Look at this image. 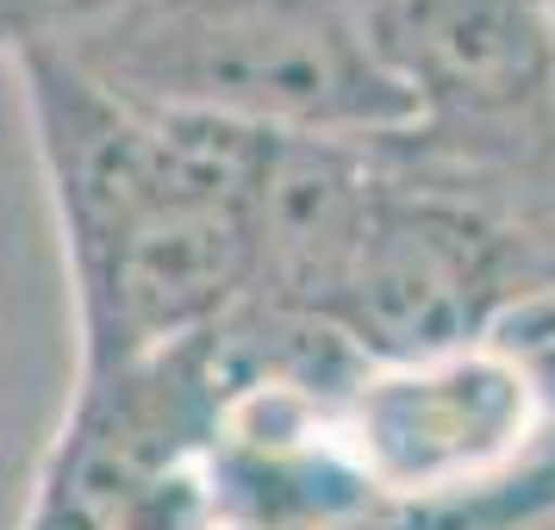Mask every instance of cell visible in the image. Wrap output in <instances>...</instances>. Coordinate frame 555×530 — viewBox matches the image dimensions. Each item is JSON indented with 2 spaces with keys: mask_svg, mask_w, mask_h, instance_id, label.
<instances>
[{
  "mask_svg": "<svg viewBox=\"0 0 555 530\" xmlns=\"http://www.w3.org/2000/svg\"><path fill=\"white\" fill-rule=\"evenodd\" d=\"M337 455L387 518H430L525 468L550 418L487 337L418 362H362L331 400Z\"/></svg>",
  "mask_w": 555,
  "mask_h": 530,
  "instance_id": "277c9868",
  "label": "cell"
},
{
  "mask_svg": "<svg viewBox=\"0 0 555 530\" xmlns=\"http://www.w3.org/2000/svg\"><path fill=\"white\" fill-rule=\"evenodd\" d=\"M206 425V337L151 369L76 380L20 530H219L201 475Z\"/></svg>",
  "mask_w": 555,
  "mask_h": 530,
  "instance_id": "5b68a950",
  "label": "cell"
},
{
  "mask_svg": "<svg viewBox=\"0 0 555 530\" xmlns=\"http://www.w3.org/2000/svg\"><path fill=\"white\" fill-rule=\"evenodd\" d=\"M63 7H69V0H0V51L20 56L26 44H38V38L56 26Z\"/></svg>",
  "mask_w": 555,
  "mask_h": 530,
  "instance_id": "9c48e42d",
  "label": "cell"
},
{
  "mask_svg": "<svg viewBox=\"0 0 555 530\" xmlns=\"http://www.w3.org/2000/svg\"><path fill=\"white\" fill-rule=\"evenodd\" d=\"M525 287V256L487 206L387 156V194L325 325L362 362H418L480 344Z\"/></svg>",
  "mask_w": 555,
  "mask_h": 530,
  "instance_id": "8992f818",
  "label": "cell"
},
{
  "mask_svg": "<svg viewBox=\"0 0 555 530\" xmlns=\"http://www.w3.org/2000/svg\"><path fill=\"white\" fill-rule=\"evenodd\" d=\"M487 344L530 380V393H537V405L555 430V275L512 294L505 312L493 319V331H487Z\"/></svg>",
  "mask_w": 555,
  "mask_h": 530,
  "instance_id": "ba28073f",
  "label": "cell"
},
{
  "mask_svg": "<svg viewBox=\"0 0 555 530\" xmlns=\"http://www.w3.org/2000/svg\"><path fill=\"white\" fill-rule=\"evenodd\" d=\"M38 169L76 300V380H113L201 344L250 294V131L113 94L51 44H26Z\"/></svg>",
  "mask_w": 555,
  "mask_h": 530,
  "instance_id": "6da1fadb",
  "label": "cell"
},
{
  "mask_svg": "<svg viewBox=\"0 0 555 530\" xmlns=\"http://www.w3.org/2000/svg\"><path fill=\"white\" fill-rule=\"evenodd\" d=\"M38 44L113 94L250 138L405 131L362 0H69Z\"/></svg>",
  "mask_w": 555,
  "mask_h": 530,
  "instance_id": "7a4b0ae2",
  "label": "cell"
},
{
  "mask_svg": "<svg viewBox=\"0 0 555 530\" xmlns=\"http://www.w3.org/2000/svg\"><path fill=\"white\" fill-rule=\"evenodd\" d=\"M405 101L387 156L443 188H493L555 144V38L537 0H362Z\"/></svg>",
  "mask_w": 555,
  "mask_h": 530,
  "instance_id": "3957f363",
  "label": "cell"
},
{
  "mask_svg": "<svg viewBox=\"0 0 555 530\" xmlns=\"http://www.w3.org/2000/svg\"><path fill=\"white\" fill-rule=\"evenodd\" d=\"M387 194V151L362 138H262L244 194L256 312L319 319L350 275Z\"/></svg>",
  "mask_w": 555,
  "mask_h": 530,
  "instance_id": "52a82bcc",
  "label": "cell"
},
{
  "mask_svg": "<svg viewBox=\"0 0 555 530\" xmlns=\"http://www.w3.org/2000/svg\"><path fill=\"white\" fill-rule=\"evenodd\" d=\"M543 7V20H550V38H555V0H537Z\"/></svg>",
  "mask_w": 555,
  "mask_h": 530,
  "instance_id": "30bf717a",
  "label": "cell"
}]
</instances>
